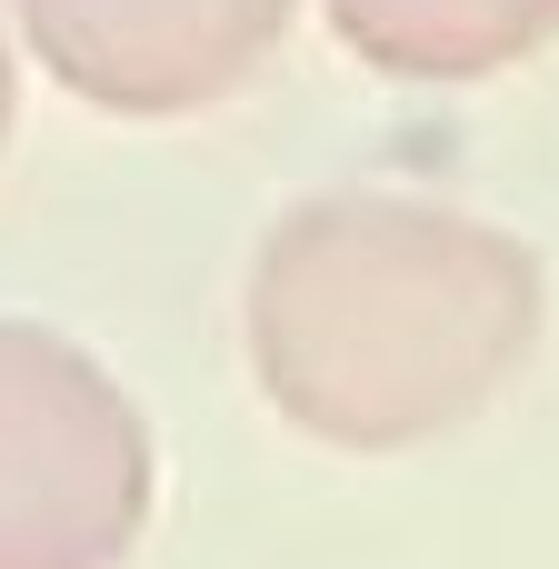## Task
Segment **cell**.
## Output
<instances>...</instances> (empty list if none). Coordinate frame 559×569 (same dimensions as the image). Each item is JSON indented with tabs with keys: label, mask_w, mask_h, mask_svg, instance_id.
I'll list each match as a JSON object with an SVG mask.
<instances>
[{
	"label": "cell",
	"mask_w": 559,
	"mask_h": 569,
	"mask_svg": "<svg viewBox=\"0 0 559 569\" xmlns=\"http://www.w3.org/2000/svg\"><path fill=\"white\" fill-rule=\"evenodd\" d=\"M550 330V270L520 230L420 190H320L270 220L240 350L260 400L350 460L470 430Z\"/></svg>",
	"instance_id": "cell-1"
},
{
	"label": "cell",
	"mask_w": 559,
	"mask_h": 569,
	"mask_svg": "<svg viewBox=\"0 0 559 569\" xmlns=\"http://www.w3.org/2000/svg\"><path fill=\"white\" fill-rule=\"evenodd\" d=\"M160 510L140 400L60 330L0 320V569H130Z\"/></svg>",
	"instance_id": "cell-2"
},
{
	"label": "cell",
	"mask_w": 559,
	"mask_h": 569,
	"mask_svg": "<svg viewBox=\"0 0 559 569\" xmlns=\"http://www.w3.org/2000/svg\"><path fill=\"white\" fill-rule=\"evenodd\" d=\"M10 40L110 120H200L290 40L300 0H0Z\"/></svg>",
	"instance_id": "cell-3"
},
{
	"label": "cell",
	"mask_w": 559,
	"mask_h": 569,
	"mask_svg": "<svg viewBox=\"0 0 559 569\" xmlns=\"http://www.w3.org/2000/svg\"><path fill=\"white\" fill-rule=\"evenodd\" d=\"M320 20L360 70L420 90L500 80L559 40V0H320Z\"/></svg>",
	"instance_id": "cell-4"
},
{
	"label": "cell",
	"mask_w": 559,
	"mask_h": 569,
	"mask_svg": "<svg viewBox=\"0 0 559 569\" xmlns=\"http://www.w3.org/2000/svg\"><path fill=\"white\" fill-rule=\"evenodd\" d=\"M20 130V40H10V10H0V150Z\"/></svg>",
	"instance_id": "cell-5"
}]
</instances>
